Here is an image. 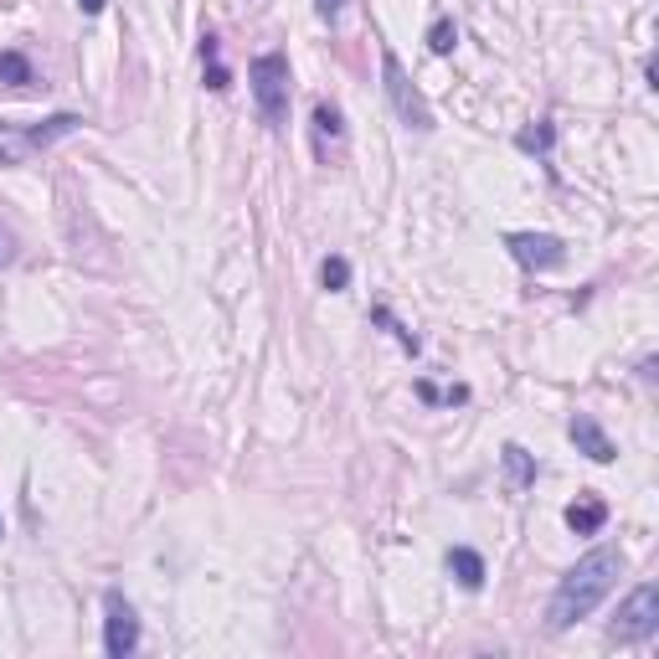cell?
Returning <instances> with one entry per match:
<instances>
[{
  "instance_id": "obj_1",
  "label": "cell",
  "mask_w": 659,
  "mask_h": 659,
  "mask_svg": "<svg viewBox=\"0 0 659 659\" xmlns=\"http://www.w3.org/2000/svg\"><path fill=\"white\" fill-rule=\"evenodd\" d=\"M618 572H624V552H614V546H598V552H587L577 567L562 577V587H556L552 608H546V629H572L577 618H587L593 608H598L608 593H614Z\"/></svg>"
},
{
  "instance_id": "obj_2",
  "label": "cell",
  "mask_w": 659,
  "mask_h": 659,
  "mask_svg": "<svg viewBox=\"0 0 659 659\" xmlns=\"http://www.w3.org/2000/svg\"><path fill=\"white\" fill-rule=\"evenodd\" d=\"M248 88H253V104L263 114V124L284 129V119H289V57L284 52H258L248 62Z\"/></svg>"
},
{
  "instance_id": "obj_3",
  "label": "cell",
  "mask_w": 659,
  "mask_h": 659,
  "mask_svg": "<svg viewBox=\"0 0 659 659\" xmlns=\"http://www.w3.org/2000/svg\"><path fill=\"white\" fill-rule=\"evenodd\" d=\"M77 114H52V119L42 124H27V129H15V124H0V165H27L36 150H46V145H57V139H67L77 129Z\"/></svg>"
},
{
  "instance_id": "obj_4",
  "label": "cell",
  "mask_w": 659,
  "mask_h": 659,
  "mask_svg": "<svg viewBox=\"0 0 659 659\" xmlns=\"http://www.w3.org/2000/svg\"><path fill=\"white\" fill-rule=\"evenodd\" d=\"M381 93H387L391 114H397L407 129H418V135H428V129H433V108H428V98L412 88V77L402 73V62H397V52H391V46H381Z\"/></svg>"
},
{
  "instance_id": "obj_5",
  "label": "cell",
  "mask_w": 659,
  "mask_h": 659,
  "mask_svg": "<svg viewBox=\"0 0 659 659\" xmlns=\"http://www.w3.org/2000/svg\"><path fill=\"white\" fill-rule=\"evenodd\" d=\"M655 629H659V587L645 583V587H634L629 598H624V608H618L614 639L618 645H645V639H655Z\"/></svg>"
},
{
  "instance_id": "obj_6",
  "label": "cell",
  "mask_w": 659,
  "mask_h": 659,
  "mask_svg": "<svg viewBox=\"0 0 659 659\" xmlns=\"http://www.w3.org/2000/svg\"><path fill=\"white\" fill-rule=\"evenodd\" d=\"M505 248H510V258L531 273H552L567 263V242L552 238V232H510Z\"/></svg>"
},
{
  "instance_id": "obj_7",
  "label": "cell",
  "mask_w": 659,
  "mask_h": 659,
  "mask_svg": "<svg viewBox=\"0 0 659 659\" xmlns=\"http://www.w3.org/2000/svg\"><path fill=\"white\" fill-rule=\"evenodd\" d=\"M104 649L108 659H129L139 649V618L124 593H104Z\"/></svg>"
},
{
  "instance_id": "obj_8",
  "label": "cell",
  "mask_w": 659,
  "mask_h": 659,
  "mask_svg": "<svg viewBox=\"0 0 659 659\" xmlns=\"http://www.w3.org/2000/svg\"><path fill=\"white\" fill-rule=\"evenodd\" d=\"M310 129H315V160L320 165L341 160V150H345V119H341V108H335V104H315V119H310Z\"/></svg>"
},
{
  "instance_id": "obj_9",
  "label": "cell",
  "mask_w": 659,
  "mask_h": 659,
  "mask_svg": "<svg viewBox=\"0 0 659 659\" xmlns=\"http://www.w3.org/2000/svg\"><path fill=\"white\" fill-rule=\"evenodd\" d=\"M567 438L577 443V453H587V459H593V464H614V459H618L614 443H608V433H603V428L587 418V412H577V418L567 422Z\"/></svg>"
},
{
  "instance_id": "obj_10",
  "label": "cell",
  "mask_w": 659,
  "mask_h": 659,
  "mask_svg": "<svg viewBox=\"0 0 659 659\" xmlns=\"http://www.w3.org/2000/svg\"><path fill=\"white\" fill-rule=\"evenodd\" d=\"M603 521H608V505H603L598 494H583V500H572L567 505V525L577 536H598Z\"/></svg>"
},
{
  "instance_id": "obj_11",
  "label": "cell",
  "mask_w": 659,
  "mask_h": 659,
  "mask_svg": "<svg viewBox=\"0 0 659 659\" xmlns=\"http://www.w3.org/2000/svg\"><path fill=\"white\" fill-rule=\"evenodd\" d=\"M449 572H453V583L469 587V593H480L484 587V556L469 552V546H453L449 552Z\"/></svg>"
},
{
  "instance_id": "obj_12",
  "label": "cell",
  "mask_w": 659,
  "mask_h": 659,
  "mask_svg": "<svg viewBox=\"0 0 659 659\" xmlns=\"http://www.w3.org/2000/svg\"><path fill=\"white\" fill-rule=\"evenodd\" d=\"M201 67H207V88H211V93H222L227 83H232L222 52H217V36H201Z\"/></svg>"
},
{
  "instance_id": "obj_13",
  "label": "cell",
  "mask_w": 659,
  "mask_h": 659,
  "mask_svg": "<svg viewBox=\"0 0 659 659\" xmlns=\"http://www.w3.org/2000/svg\"><path fill=\"white\" fill-rule=\"evenodd\" d=\"M0 83L6 88H27V83H36V73H31V62L21 52H0Z\"/></svg>"
},
{
  "instance_id": "obj_14",
  "label": "cell",
  "mask_w": 659,
  "mask_h": 659,
  "mask_svg": "<svg viewBox=\"0 0 659 659\" xmlns=\"http://www.w3.org/2000/svg\"><path fill=\"white\" fill-rule=\"evenodd\" d=\"M552 139H556V129L541 119V124H531V129H521V135H515V145H521L525 155H552Z\"/></svg>"
},
{
  "instance_id": "obj_15",
  "label": "cell",
  "mask_w": 659,
  "mask_h": 659,
  "mask_svg": "<svg viewBox=\"0 0 659 659\" xmlns=\"http://www.w3.org/2000/svg\"><path fill=\"white\" fill-rule=\"evenodd\" d=\"M505 469H510V480H515V484H531V480H536V459H531L521 443H505Z\"/></svg>"
},
{
  "instance_id": "obj_16",
  "label": "cell",
  "mask_w": 659,
  "mask_h": 659,
  "mask_svg": "<svg viewBox=\"0 0 659 659\" xmlns=\"http://www.w3.org/2000/svg\"><path fill=\"white\" fill-rule=\"evenodd\" d=\"M428 46H433L438 57H449L453 46H459V27H453V15H438L433 31H428Z\"/></svg>"
},
{
  "instance_id": "obj_17",
  "label": "cell",
  "mask_w": 659,
  "mask_h": 659,
  "mask_svg": "<svg viewBox=\"0 0 659 659\" xmlns=\"http://www.w3.org/2000/svg\"><path fill=\"white\" fill-rule=\"evenodd\" d=\"M320 284H325L330 294H341V289L351 284V263H345V258H325V263H320Z\"/></svg>"
},
{
  "instance_id": "obj_18",
  "label": "cell",
  "mask_w": 659,
  "mask_h": 659,
  "mask_svg": "<svg viewBox=\"0 0 659 659\" xmlns=\"http://www.w3.org/2000/svg\"><path fill=\"white\" fill-rule=\"evenodd\" d=\"M15 253H21V238H15L11 227L0 222V269H6V263H15Z\"/></svg>"
},
{
  "instance_id": "obj_19",
  "label": "cell",
  "mask_w": 659,
  "mask_h": 659,
  "mask_svg": "<svg viewBox=\"0 0 659 659\" xmlns=\"http://www.w3.org/2000/svg\"><path fill=\"white\" fill-rule=\"evenodd\" d=\"M341 11H345V0H315V15H320V21H341Z\"/></svg>"
},
{
  "instance_id": "obj_20",
  "label": "cell",
  "mask_w": 659,
  "mask_h": 659,
  "mask_svg": "<svg viewBox=\"0 0 659 659\" xmlns=\"http://www.w3.org/2000/svg\"><path fill=\"white\" fill-rule=\"evenodd\" d=\"M77 6H83V15H98L108 6V0H77Z\"/></svg>"
}]
</instances>
